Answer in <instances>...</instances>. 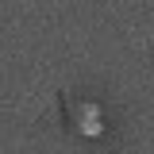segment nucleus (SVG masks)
<instances>
[{
  "mask_svg": "<svg viewBox=\"0 0 154 154\" xmlns=\"http://www.w3.org/2000/svg\"><path fill=\"white\" fill-rule=\"evenodd\" d=\"M81 116H85L81 131L85 135H100V108H96V104H81Z\"/></svg>",
  "mask_w": 154,
  "mask_h": 154,
  "instance_id": "f257e3e1",
  "label": "nucleus"
}]
</instances>
